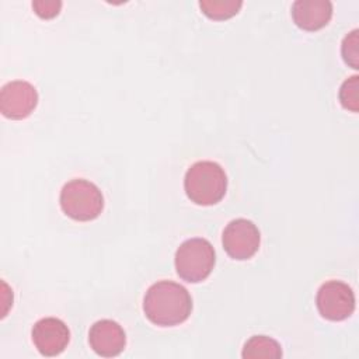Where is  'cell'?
I'll list each match as a JSON object with an SVG mask.
<instances>
[{
    "label": "cell",
    "mask_w": 359,
    "mask_h": 359,
    "mask_svg": "<svg viewBox=\"0 0 359 359\" xmlns=\"http://www.w3.org/2000/svg\"><path fill=\"white\" fill-rule=\"evenodd\" d=\"M358 83L359 77L352 76L346 79L339 88V102L345 109L358 112Z\"/></svg>",
    "instance_id": "obj_13"
},
{
    "label": "cell",
    "mask_w": 359,
    "mask_h": 359,
    "mask_svg": "<svg viewBox=\"0 0 359 359\" xmlns=\"http://www.w3.org/2000/svg\"><path fill=\"white\" fill-rule=\"evenodd\" d=\"M59 202L63 213L77 222L94 220L104 209V196L100 188L83 178L66 182L60 191Z\"/></svg>",
    "instance_id": "obj_3"
},
{
    "label": "cell",
    "mask_w": 359,
    "mask_h": 359,
    "mask_svg": "<svg viewBox=\"0 0 359 359\" xmlns=\"http://www.w3.org/2000/svg\"><path fill=\"white\" fill-rule=\"evenodd\" d=\"M38 104L36 88L24 80L8 81L0 91V111L6 118L24 119L29 116Z\"/></svg>",
    "instance_id": "obj_7"
},
{
    "label": "cell",
    "mask_w": 359,
    "mask_h": 359,
    "mask_svg": "<svg viewBox=\"0 0 359 359\" xmlns=\"http://www.w3.org/2000/svg\"><path fill=\"white\" fill-rule=\"evenodd\" d=\"M259 243V230L248 219H234L223 230L222 244L227 255L233 259H250L258 251Z\"/></svg>",
    "instance_id": "obj_6"
},
{
    "label": "cell",
    "mask_w": 359,
    "mask_h": 359,
    "mask_svg": "<svg viewBox=\"0 0 359 359\" xmlns=\"http://www.w3.org/2000/svg\"><path fill=\"white\" fill-rule=\"evenodd\" d=\"M175 271L189 283L205 280L213 271L216 254L213 245L202 237L185 240L175 251Z\"/></svg>",
    "instance_id": "obj_4"
},
{
    "label": "cell",
    "mask_w": 359,
    "mask_h": 359,
    "mask_svg": "<svg viewBox=\"0 0 359 359\" xmlns=\"http://www.w3.org/2000/svg\"><path fill=\"white\" fill-rule=\"evenodd\" d=\"M31 337L41 355L56 356L67 348L70 331L60 318L45 317L34 324Z\"/></svg>",
    "instance_id": "obj_8"
},
{
    "label": "cell",
    "mask_w": 359,
    "mask_h": 359,
    "mask_svg": "<svg viewBox=\"0 0 359 359\" xmlns=\"http://www.w3.org/2000/svg\"><path fill=\"white\" fill-rule=\"evenodd\" d=\"M318 313L330 321H342L355 310V293L351 286L341 280L323 283L316 296Z\"/></svg>",
    "instance_id": "obj_5"
},
{
    "label": "cell",
    "mask_w": 359,
    "mask_h": 359,
    "mask_svg": "<svg viewBox=\"0 0 359 359\" xmlns=\"http://www.w3.org/2000/svg\"><path fill=\"white\" fill-rule=\"evenodd\" d=\"M88 344L91 349L104 358L119 355L126 345L123 328L112 320H98L88 331Z\"/></svg>",
    "instance_id": "obj_9"
},
{
    "label": "cell",
    "mask_w": 359,
    "mask_h": 359,
    "mask_svg": "<svg viewBox=\"0 0 359 359\" xmlns=\"http://www.w3.org/2000/svg\"><path fill=\"white\" fill-rule=\"evenodd\" d=\"M241 356L245 359H257V358H269L279 359L282 356V348L271 337L266 335H252L243 346Z\"/></svg>",
    "instance_id": "obj_11"
},
{
    "label": "cell",
    "mask_w": 359,
    "mask_h": 359,
    "mask_svg": "<svg viewBox=\"0 0 359 359\" xmlns=\"http://www.w3.org/2000/svg\"><path fill=\"white\" fill-rule=\"evenodd\" d=\"M332 17V3L328 0H296L292 4L293 22L304 31L324 28Z\"/></svg>",
    "instance_id": "obj_10"
},
{
    "label": "cell",
    "mask_w": 359,
    "mask_h": 359,
    "mask_svg": "<svg viewBox=\"0 0 359 359\" xmlns=\"http://www.w3.org/2000/svg\"><path fill=\"white\" fill-rule=\"evenodd\" d=\"M184 188L191 202L212 206L226 195L227 177L220 164L209 160L196 161L185 172Z\"/></svg>",
    "instance_id": "obj_2"
},
{
    "label": "cell",
    "mask_w": 359,
    "mask_h": 359,
    "mask_svg": "<svg viewBox=\"0 0 359 359\" xmlns=\"http://www.w3.org/2000/svg\"><path fill=\"white\" fill-rule=\"evenodd\" d=\"M143 311L147 320L156 325H178L189 317L192 299L182 285L158 280L147 289L143 297Z\"/></svg>",
    "instance_id": "obj_1"
},
{
    "label": "cell",
    "mask_w": 359,
    "mask_h": 359,
    "mask_svg": "<svg viewBox=\"0 0 359 359\" xmlns=\"http://www.w3.org/2000/svg\"><path fill=\"white\" fill-rule=\"evenodd\" d=\"M32 8L38 17L42 20H50L56 17L62 8V1L56 0H35L32 1Z\"/></svg>",
    "instance_id": "obj_15"
},
{
    "label": "cell",
    "mask_w": 359,
    "mask_h": 359,
    "mask_svg": "<svg viewBox=\"0 0 359 359\" xmlns=\"http://www.w3.org/2000/svg\"><path fill=\"white\" fill-rule=\"evenodd\" d=\"M243 6V1L236 0H201L199 7L202 13L210 20L222 21L234 17Z\"/></svg>",
    "instance_id": "obj_12"
},
{
    "label": "cell",
    "mask_w": 359,
    "mask_h": 359,
    "mask_svg": "<svg viewBox=\"0 0 359 359\" xmlns=\"http://www.w3.org/2000/svg\"><path fill=\"white\" fill-rule=\"evenodd\" d=\"M342 57L345 63L358 69V29H353L342 41Z\"/></svg>",
    "instance_id": "obj_14"
}]
</instances>
